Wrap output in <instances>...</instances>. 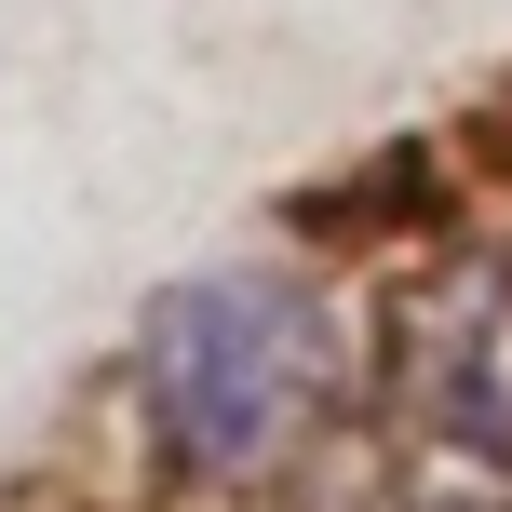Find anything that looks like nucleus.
<instances>
[{
	"mask_svg": "<svg viewBox=\"0 0 512 512\" xmlns=\"http://www.w3.org/2000/svg\"><path fill=\"white\" fill-rule=\"evenodd\" d=\"M135 391L176 472L203 486H270L337 405V310L297 270L243 256V270H189L135 324Z\"/></svg>",
	"mask_w": 512,
	"mask_h": 512,
	"instance_id": "f257e3e1",
	"label": "nucleus"
},
{
	"mask_svg": "<svg viewBox=\"0 0 512 512\" xmlns=\"http://www.w3.org/2000/svg\"><path fill=\"white\" fill-rule=\"evenodd\" d=\"M378 418L405 486L512 512V256H445L391 297Z\"/></svg>",
	"mask_w": 512,
	"mask_h": 512,
	"instance_id": "f03ea898",
	"label": "nucleus"
}]
</instances>
